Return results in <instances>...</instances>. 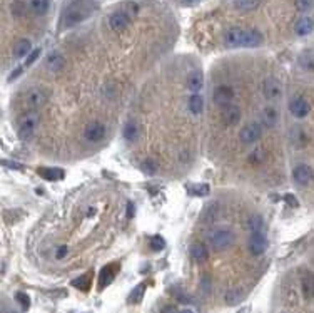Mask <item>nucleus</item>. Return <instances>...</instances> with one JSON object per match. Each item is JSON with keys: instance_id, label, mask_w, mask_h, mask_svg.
Instances as JSON below:
<instances>
[{"instance_id": "obj_22", "label": "nucleus", "mask_w": 314, "mask_h": 313, "mask_svg": "<svg viewBox=\"0 0 314 313\" xmlns=\"http://www.w3.org/2000/svg\"><path fill=\"white\" fill-rule=\"evenodd\" d=\"M204 109V99H202L201 94H192L189 98V111H191L194 116H199Z\"/></svg>"}, {"instance_id": "obj_27", "label": "nucleus", "mask_w": 314, "mask_h": 313, "mask_svg": "<svg viewBox=\"0 0 314 313\" xmlns=\"http://www.w3.org/2000/svg\"><path fill=\"white\" fill-rule=\"evenodd\" d=\"M224 300L227 305H239L242 300H244V295H242L241 290H229V292L225 293Z\"/></svg>"}, {"instance_id": "obj_28", "label": "nucleus", "mask_w": 314, "mask_h": 313, "mask_svg": "<svg viewBox=\"0 0 314 313\" xmlns=\"http://www.w3.org/2000/svg\"><path fill=\"white\" fill-rule=\"evenodd\" d=\"M48 5H50V2H48V0H30V7H32V10L37 15L47 14Z\"/></svg>"}, {"instance_id": "obj_11", "label": "nucleus", "mask_w": 314, "mask_h": 313, "mask_svg": "<svg viewBox=\"0 0 314 313\" xmlns=\"http://www.w3.org/2000/svg\"><path fill=\"white\" fill-rule=\"evenodd\" d=\"M281 82L277 81V79H274V77H268L266 81H264L263 84V94H264V98L269 99V101H274V99H277V98H281Z\"/></svg>"}, {"instance_id": "obj_33", "label": "nucleus", "mask_w": 314, "mask_h": 313, "mask_svg": "<svg viewBox=\"0 0 314 313\" xmlns=\"http://www.w3.org/2000/svg\"><path fill=\"white\" fill-rule=\"evenodd\" d=\"M149 246H150V250H154V251H162L166 248V241H164V238H162V236L156 235V236L150 238Z\"/></svg>"}, {"instance_id": "obj_8", "label": "nucleus", "mask_w": 314, "mask_h": 313, "mask_svg": "<svg viewBox=\"0 0 314 313\" xmlns=\"http://www.w3.org/2000/svg\"><path fill=\"white\" fill-rule=\"evenodd\" d=\"M47 101H48V94L44 89H39V87L29 91L27 96H25V104H27V107L30 111H35V109L42 107Z\"/></svg>"}, {"instance_id": "obj_1", "label": "nucleus", "mask_w": 314, "mask_h": 313, "mask_svg": "<svg viewBox=\"0 0 314 313\" xmlns=\"http://www.w3.org/2000/svg\"><path fill=\"white\" fill-rule=\"evenodd\" d=\"M224 44L227 47H259L263 44V34L254 29L232 27L225 32Z\"/></svg>"}, {"instance_id": "obj_2", "label": "nucleus", "mask_w": 314, "mask_h": 313, "mask_svg": "<svg viewBox=\"0 0 314 313\" xmlns=\"http://www.w3.org/2000/svg\"><path fill=\"white\" fill-rule=\"evenodd\" d=\"M92 12H94V5H90L86 0H77V2L70 3L65 8L64 17H62V25L64 27H72V25L79 24V22L86 20Z\"/></svg>"}, {"instance_id": "obj_40", "label": "nucleus", "mask_w": 314, "mask_h": 313, "mask_svg": "<svg viewBox=\"0 0 314 313\" xmlns=\"http://www.w3.org/2000/svg\"><path fill=\"white\" fill-rule=\"evenodd\" d=\"M65 255H67V246H60L59 250H57V253H55V257L59 258V260H62L65 257Z\"/></svg>"}, {"instance_id": "obj_24", "label": "nucleus", "mask_w": 314, "mask_h": 313, "mask_svg": "<svg viewBox=\"0 0 314 313\" xmlns=\"http://www.w3.org/2000/svg\"><path fill=\"white\" fill-rule=\"evenodd\" d=\"M303 293L304 297L314 298V275L313 273H306L303 276Z\"/></svg>"}, {"instance_id": "obj_9", "label": "nucleus", "mask_w": 314, "mask_h": 313, "mask_svg": "<svg viewBox=\"0 0 314 313\" xmlns=\"http://www.w3.org/2000/svg\"><path fill=\"white\" fill-rule=\"evenodd\" d=\"M268 248V240H266V235H264L263 231H254L251 233V238H249V251L254 255V257H259V255H263L264 251Z\"/></svg>"}, {"instance_id": "obj_6", "label": "nucleus", "mask_w": 314, "mask_h": 313, "mask_svg": "<svg viewBox=\"0 0 314 313\" xmlns=\"http://www.w3.org/2000/svg\"><path fill=\"white\" fill-rule=\"evenodd\" d=\"M105 132H107L105 124L94 121L84 129V138H86V141H89V143H100L105 138Z\"/></svg>"}, {"instance_id": "obj_32", "label": "nucleus", "mask_w": 314, "mask_h": 313, "mask_svg": "<svg viewBox=\"0 0 314 313\" xmlns=\"http://www.w3.org/2000/svg\"><path fill=\"white\" fill-rule=\"evenodd\" d=\"M187 193L191 196H207L209 195V186L207 184H199V186H189Z\"/></svg>"}, {"instance_id": "obj_37", "label": "nucleus", "mask_w": 314, "mask_h": 313, "mask_svg": "<svg viewBox=\"0 0 314 313\" xmlns=\"http://www.w3.org/2000/svg\"><path fill=\"white\" fill-rule=\"evenodd\" d=\"M142 171L144 173H147V174H154L156 173V169H157V166H156V162H154L152 159H147V161H144L142 162Z\"/></svg>"}, {"instance_id": "obj_10", "label": "nucleus", "mask_w": 314, "mask_h": 313, "mask_svg": "<svg viewBox=\"0 0 314 313\" xmlns=\"http://www.w3.org/2000/svg\"><path fill=\"white\" fill-rule=\"evenodd\" d=\"M293 178H294V181L299 184V186H308V184L313 183V179H314V171L311 169V166L299 164V166L294 167Z\"/></svg>"}, {"instance_id": "obj_43", "label": "nucleus", "mask_w": 314, "mask_h": 313, "mask_svg": "<svg viewBox=\"0 0 314 313\" xmlns=\"http://www.w3.org/2000/svg\"><path fill=\"white\" fill-rule=\"evenodd\" d=\"M127 216H134V205H132V203H129V205H127Z\"/></svg>"}, {"instance_id": "obj_4", "label": "nucleus", "mask_w": 314, "mask_h": 313, "mask_svg": "<svg viewBox=\"0 0 314 313\" xmlns=\"http://www.w3.org/2000/svg\"><path fill=\"white\" fill-rule=\"evenodd\" d=\"M234 243V233L231 230H218L211 236V245L216 251L231 248Z\"/></svg>"}, {"instance_id": "obj_44", "label": "nucleus", "mask_w": 314, "mask_h": 313, "mask_svg": "<svg viewBox=\"0 0 314 313\" xmlns=\"http://www.w3.org/2000/svg\"><path fill=\"white\" fill-rule=\"evenodd\" d=\"M162 313H179V312H176L174 307H166L164 310H162Z\"/></svg>"}, {"instance_id": "obj_5", "label": "nucleus", "mask_w": 314, "mask_h": 313, "mask_svg": "<svg viewBox=\"0 0 314 313\" xmlns=\"http://www.w3.org/2000/svg\"><path fill=\"white\" fill-rule=\"evenodd\" d=\"M131 24V14L126 10V8H121V10H116L112 15L109 17V25L112 30L116 32H122L129 27Z\"/></svg>"}, {"instance_id": "obj_3", "label": "nucleus", "mask_w": 314, "mask_h": 313, "mask_svg": "<svg viewBox=\"0 0 314 313\" xmlns=\"http://www.w3.org/2000/svg\"><path fill=\"white\" fill-rule=\"evenodd\" d=\"M39 122H41V117H39V114L32 111L29 114H25L24 117H22L20 121V126H19V134L22 139H30L34 136L35 129H37Z\"/></svg>"}, {"instance_id": "obj_15", "label": "nucleus", "mask_w": 314, "mask_h": 313, "mask_svg": "<svg viewBox=\"0 0 314 313\" xmlns=\"http://www.w3.org/2000/svg\"><path fill=\"white\" fill-rule=\"evenodd\" d=\"M37 174H41L44 179H47V181H60V179H64V176H65L60 167H39Z\"/></svg>"}, {"instance_id": "obj_7", "label": "nucleus", "mask_w": 314, "mask_h": 313, "mask_svg": "<svg viewBox=\"0 0 314 313\" xmlns=\"http://www.w3.org/2000/svg\"><path fill=\"white\" fill-rule=\"evenodd\" d=\"M263 136V127H261L258 122H253V124H246L239 132V139L241 143L244 144H254L258 143Z\"/></svg>"}, {"instance_id": "obj_16", "label": "nucleus", "mask_w": 314, "mask_h": 313, "mask_svg": "<svg viewBox=\"0 0 314 313\" xmlns=\"http://www.w3.org/2000/svg\"><path fill=\"white\" fill-rule=\"evenodd\" d=\"M187 89L194 92V94H199V91L204 87V77H202L201 72H191L187 77V82H185Z\"/></svg>"}, {"instance_id": "obj_23", "label": "nucleus", "mask_w": 314, "mask_h": 313, "mask_svg": "<svg viewBox=\"0 0 314 313\" xmlns=\"http://www.w3.org/2000/svg\"><path fill=\"white\" fill-rule=\"evenodd\" d=\"M30 49H32V44H30L29 39H20L14 47V55L17 59H22V57H25L29 54Z\"/></svg>"}, {"instance_id": "obj_29", "label": "nucleus", "mask_w": 314, "mask_h": 313, "mask_svg": "<svg viewBox=\"0 0 314 313\" xmlns=\"http://www.w3.org/2000/svg\"><path fill=\"white\" fill-rule=\"evenodd\" d=\"M247 226H249V230L251 231H263V228H264V219H263V216H259V214H254V216H251L249 218V221H247Z\"/></svg>"}, {"instance_id": "obj_30", "label": "nucleus", "mask_w": 314, "mask_h": 313, "mask_svg": "<svg viewBox=\"0 0 314 313\" xmlns=\"http://www.w3.org/2000/svg\"><path fill=\"white\" fill-rule=\"evenodd\" d=\"M144 293H145V285L144 283L137 285L135 288L132 290V293H131V297H129V303H139L140 300H142Z\"/></svg>"}, {"instance_id": "obj_21", "label": "nucleus", "mask_w": 314, "mask_h": 313, "mask_svg": "<svg viewBox=\"0 0 314 313\" xmlns=\"http://www.w3.org/2000/svg\"><path fill=\"white\" fill-rule=\"evenodd\" d=\"M191 257L194 261L197 263H204L207 258H209V251L202 243H194L191 246Z\"/></svg>"}, {"instance_id": "obj_34", "label": "nucleus", "mask_w": 314, "mask_h": 313, "mask_svg": "<svg viewBox=\"0 0 314 313\" xmlns=\"http://www.w3.org/2000/svg\"><path fill=\"white\" fill-rule=\"evenodd\" d=\"M294 3L299 12H308L314 7V0H294Z\"/></svg>"}, {"instance_id": "obj_20", "label": "nucleus", "mask_w": 314, "mask_h": 313, "mask_svg": "<svg viewBox=\"0 0 314 313\" xmlns=\"http://www.w3.org/2000/svg\"><path fill=\"white\" fill-rule=\"evenodd\" d=\"M117 273V264H109V266H105L102 271H100V278H99V288H104V286H107L110 281L114 280V276H116Z\"/></svg>"}, {"instance_id": "obj_26", "label": "nucleus", "mask_w": 314, "mask_h": 313, "mask_svg": "<svg viewBox=\"0 0 314 313\" xmlns=\"http://www.w3.org/2000/svg\"><path fill=\"white\" fill-rule=\"evenodd\" d=\"M234 7L242 12H251L259 7V0H234Z\"/></svg>"}, {"instance_id": "obj_31", "label": "nucleus", "mask_w": 314, "mask_h": 313, "mask_svg": "<svg viewBox=\"0 0 314 313\" xmlns=\"http://www.w3.org/2000/svg\"><path fill=\"white\" fill-rule=\"evenodd\" d=\"M90 273H87V275H84L81 276V278H77V280H74L72 281V285L75 286V288H79V290H84V292H87L89 290V286H90Z\"/></svg>"}, {"instance_id": "obj_36", "label": "nucleus", "mask_w": 314, "mask_h": 313, "mask_svg": "<svg viewBox=\"0 0 314 313\" xmlns=\"http://www.w3.org/2000/svg\"><path fill=\"white\" fill-rule=\"evenodd\" d=\"M15 300L20 303L24 310H27V308L30 307V297H29L27 293H22V292H19V293L15 295Z\"/></svg>"}, {"instance_id": "obj_38", "label": "nucleus", "mask_w": 314, "mask_h": 313, "mask_svg": "<svg viewBox=\"0 0 314 313\" xmlns=\"http://www.w3.org/2000/svg\"><path fill=\"white\" fill-rule=\"evenodd\" d=\"M41 54H42V49H41V47H39V49H34V51L29 54L27 60H25V65H32V64L35 62V60H37L39 57H41Z\"/></svg>"}, {"instance_id": "obj_45", "label": "nucleus", "mask_w": 314, "mask_h": 313, "mask_svg": "<svg viewBox=\"0 0 314 313\" xmlns=\"http://www.w3.org/2000/svg\"><path fill=\"white\" fill-rule=\"evenodd\" d=\"M182 3H185V5H194V3H197L199 0H180Z\"/></svg>"}, {"instance_id": "obj_41", "label": "nucleus", "mask_w": 314, "mask_h": 313, "mask_svg": "<svg viewBox=\"0 0 314 313\" xmlns=\"http://www.w3.org/2000/svg\"><path fill=\"white\" fill-rule=\"evenodd\" d=\"M2 164H3V166H8V167H15V169H24V166H22V164H17V162H8V161H3Z\"/></svg>"}, {"instance_id": "obj_35", "label": "nucleus", "mask_w": 314, "mask_h": 313, "mask_svg": "<svg viewBox=\"0 0 314 313\" xmlns=\"http://www.w3.org/2000/svg\"><path fill=\"white\" fill-rule=\"evenodd\" d=\"M264 161V153L263 149H256L249 154V162L251 164H261V162Z\"/></svg>"}, {"instance_id": "obj_17", "label": "nucleus", "mask_w": 314, "mask_h": 313, "mask_svg": "<svg viewBox=\"0 0 314 313\" xmlns=\"http://www.w3.org/2000/svg\"><path fill=\"white\" fill-rule=\"evenodd\" d=\"M294 30H296V34L301 35V37L309 35L314 30V20L311 19V17H303V19H299L298 22H296Z\"/></svg>"}, {"instance_id": "obj_25", "label": "nucleus", "mask_w": 314, "mask_h": 313, "mask_svg": "<svg viewBox=\"0 0 314 313\" xmlns=\"http://www.w3.org/2000/svg\"><path fill=\"white\" fill-rule=\"evenodd\" d=\"M64 64H65V60H64V57L59 54V52L50 54V55H48V59H47V67L50 70H54V72L60 70L62 67H64Z\"/></svg>"}, {"instance_id": "obj_14", "label": "nucleus", "mask_w": 314, "mask_h": 313, "mask_svg": "<svg viewBox=\"0 0 314 313\" xmlns=\"http://www.w3.org/2000/svg\"><path fill=\"white\" fill-rule=\"evenodd\" d=\"M212 98H214V103L218 105H227L231 104V101L234 99V91L232 87L229 86H219L218 89L214 91Z\"/></svg>"}, {"instance_id": "obj_12", "label": "nucleus", "mask_w": 314, "mask_h": 313, "mask_svg": "<svg viewBox=\"0 0 314 313\" xmlns=\"http://www.w3.org/2000/svg\"><path fill=\"white\" fill-rule=\"evenodd\" d=\"M309 109H311V105H309V103L304 98H296V99L291 101V104H289L291 114H293L294 117H298V119L306 117L309 114Z\"/></svg>"}, {"instance_id": "obj_39", "label": "nucleus", "mask_w": 314, "mask_h": 313, "mask_svg": "<svg viewBox=\"0 0 314 313\" xmlns=\"http://www.w3.org/2000/svg\"><path fill=\"white\" fill-rule=\"evenodd\" d=\"M284 200H286L287 205L291 206V208H298V206H299V203H298V200H296V196L291 195V193H287V195L284 196Z\"/></svg>"}, {"instance_id": "obj_13", "label": "nucleus", "mask_w": 314, "mask_h": 313, "mask_svg": "<svg viewBox=\"0 0 314 313\" xmlns=\"http://www.w3.org/2000/svg\"><path fill=\"white\" fill-rule=\"evenodd\" d=\"M223 121L225 126H236L241 121V109L234 104L224 105L223 109Z\"/></svg>"}, {"instance_id": "obj_42", "label": "nucleus", "mask_w": 314, "mask_h": 313, "mask_svg": "<svg viewBox=\"0 0 314 313\" xmlns=\"http://www.w3.org/2000/svg\"><path fill=\"white\" fill-rule=\"evenodd\" d=\"M20 72H22V67H19V69H15V70H14V72H12V74H10V77H8V81H15V79L20 76Z\"/></svg>"}, {"instance_id": "obj_19", "label": "nucleus", "mask_w": 314, "mask_h": 313, "mask_svg": "<svg viewBox=\"0 0 314 313\" xmlns=\"http://www.w3.org/2000/svg\"><path fill=\"white\" fill-rule=\"evenodd\" d=\"M261 119H263V124L266 127H276L277 121H279V114H277V111L274 107H266L263 109Z\"/></svg>"}, {"instance_id": "obj_18", "label": "nucleus", "mask_w": 314, "mask_h": 313, "mask_svg": "<svg viewBox=\"0 0 314 313\" xmlns=\"http://www.w3.org/2000/svg\"><path fill=\"white\" fill-rule=\"evenodd\" d=\"M139 136H140V127L137 122L129 121L124 126V139H126L127 143H135V141L139 139Z\"/></svg>"}, {"instance_id": "obj_46", "label": "nucleus", "mask_w": 314, "mask_h": 313, "mask_svg": "<svg viewBox=\"0 0 314 313\" xmlns=\"http://www.w3.org/2000/svg\"><path fill=\"white\" fill-rule=\"evenodd\" d=\"M237 313H249V308H247V307H244V308H241V310L237 312Z\"/></svg>"}, {"instance_id": "obj_47", "label": "nucleus", "mask_w": 314, "mask_h": 313, "mask_svg": "<svg viewBox=\"0 0 314 313\" xmlns=\"http://www.w3.org/2000/svg\"><path fill=\"white\" fill-rule=\"evenodd\" d=\"M179 313H194L192 310H189V308H185V310H182V312H179Z\"/></svg>"}]
</instances>
